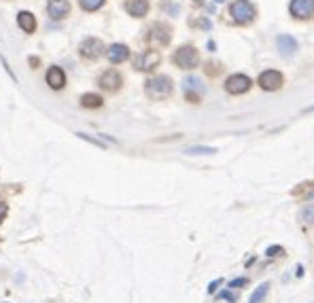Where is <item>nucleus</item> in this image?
<instances>
[{
	"label": "nucleus",
	"instance_id": "1",
	"mask_svg": "<svg viewBox=\"0 0 314 303\" xmlns=\"http://www.w3.org/2000/svg\"><path fill=\"white\" fill-rule=\"evenodd\" d=\"M172 79L166 77V75H157V77H151L144 81V93L149 95L151 100H166L172 95Z\"/></svg>",
	"mask_w": 314,
	"mask_h": 303
},
{
	"label": "nucleus",
	"instance_id": "2",
	"mask_svg": "<svg viewBox=\"0 0 314 303\" xmlns=\"http://www.w3.org/2000/svg\"><path fill=\"white\" fill-rule=\"evenodd\" d=\"M229 15H232V19L236 23H240V26H248V23L255 21L257 9L250 0H234V3L229 5Z\"/></svg>",
	"mask_w": 314,
	"mask_h": 303
},
{
	"label": "nucleus",
	"instance_id": "3",
	"mask_svg": "<svg viewBox=\"0 0 314 303\" xmlns=\"http://www.w3.org/2000/svg\"><path fill=\"white\" fill-rule=\"evenodd\" d=\"M172 62H174L178 68H183V70H193V68L200 64V55H198V51H196V47L183 45V47H178V49L174 51Z\"/></svg>",
	"mask_w": 314,
	"mask_h": 303
},
{
	"label": "nucleus",
	"instance_id": "4",
	"mask_svg": "<svg viewBox=\"0 0 314 303\" xmlns=\"http://www.w3.org/2000/svg\"><path fill=\"white\" fill-rule=\"evenodd\" d=\"M183 93H185V100L191 102V104H200L204 93H206V87H204V83L200 77H185L183 79Z\"/></svg>",
	"mask_w": 314,
	"mask_h": 303
},
{
	"label": "nucleus",
	"instance_id": "5",
	"mask_svg": "<svg viewBox=\"0 0 314 303\" xmlns=\"http://www.w3.org/2000/svg\"><path fill=\"white\" fill-rule=\"evenodd\" d=\"M160 62H162L160 51H142V53H138L134 57V62L132 64H134V68L140 70V72H151L153 68L160 66Z\"/></svg>",
	"mask_w": 314,
	"mask_h": 303
},
{
	"label": "nucleus",
	"instance_id": "6",
	"mask_svg": "<svg viewBox=\"0 0 314 303\" xmlns=\"http://www.w3.org/2000/svg\"><path fill=\"white\" fill-rule=\"evenodd\" d=\"M172 39V28L168 26V23H162V21H157L153 23V26L149 28V36H147V41L153 43V45H168Z\"/></svg>",
	"mask_w": 314,
	"mask_h": 303
},
{
	"label": "nucleus",
	"instance_id": "7",
	"mask_svg": "<svg viewBox=\"0 0 314 303\" xmlns=\"http://www.w3.org/2000/svg\"><path fill=\"white\" fill-rule=\"evenodd\" d=\"M104 51V43L100 39H96V36H87L85 41H81L79 45V53L81 57H85V59H98Z\"/></svg>",
	"mask_w": 314,
	"mask_h": 303
},
{
	"label": "nucleus",
	"instance_id": "8",
	"mask_svg": "<svg viewBox=\"0 0 314 303\" xmlns=\"http://www.w3.org/2000/svg\"><path fill=\"white\" fill-rule=\"evenodd\" d=\"M250 85H253V81L246 75H232L225 79V91L232 95H242L250 89Z\"/></svg>",
	"mask_w": 314,
	"mask_h": 303
},
{
	"label": "nucleus",
	"instance_id": "9",
	"mask_svg": "<svg viewBox=\"0 0 314 303\" xmlns=\"http://www.w3.org/2000/svg\"><path fill=\"white\" fill-rule=\"evenodd\" d=\"M98 85H100V87H102L104 91H108V93H115V91L121 89V85H123V77L119 75V72H117L115 68H108L106 72H102V75H100Z\"/></svg>",
	"mask_w": 314,
	"mask_h": 303
},
{
	"label": "nucleus",
	"instance_id": "10",
	"mask_svg": "<svg viewBox=\"0 0 314 303\" xmlns=\"http://www.w3.org/2000/svg\"><path fill=\"white\" fill-rule=\"evenodd\" d=\"M282 83H285V77L280 75L278 70H263L261 75H259V87L265 89V91H276V89H280L282 87Z\"/></svg>",
	"mask_w": 314,
	"mask_h": 303
},
{
	"label": "nucleus",
	"instance_id": "11",
	"mask_svg": "<svg viewBox=\"0 0 314 303\" xmlns=\"http://www.w3.org/2000/svg\"><path fill=\"white\" fill-rule=\"evenodd\" d=\"M289 13L295 19H312L314 17V0H291Z\"/></svg>",
	"mask_w": 314,
	"mask_h": 303
},
{
	"label": "nucleus",
	"instance_id": "12",
	"mask_svg": "<svg viewBox=\"0 0 314 303\" xmlns=\"http://www.w3.org/2000/svg\"><path fill=\"white\" fill-rule=\"evenodd\" d=\"M47 13H49L51 19L62 21L70 13V3L68 0H49V3H47Z\"/></svg>",
	"mask_w": 314,
	"mask_h": 303
},
{
	"label": "nucleus",
	"instance_id": "13",
	"mask_svg": "<svg viewBox=\"0 0 314 303\" xmlns=\"http://www.w3.org/2000/svg\"><path fill=\"white\" fill-rule=\"evenodd\" d=\"M45 81H47V85H49L51 89L59 91V89H64V85H66V75H64V70L59 66H51L49 70H47Z\"/></svg>",
	"mask_w": 314,
	"mask_h": 303
},
{
	"label": "nucleus",
	"instance_id": "14",
	"mask_svg": "<svg viewBox=\"0 0 314 303\" xmlns=\"http://www.w3.org/2000/svg\"><path fill=\"white\" fill-rule=\"evenodd\" d=\"M106 57H108V62H111V64H121V62H125V59L130 57L128 45H121V43L111 45L106 49Z\"/></svg>",
	"mask_w": 314,
	"mask_h": 303
},
{
	"label": "nucleus",
	"instance_id": "15",
	"mask_svg": "<svg viewBox=\"0 0 314 303\" xmlns=\"http://www.w3.org/2000/svg\"><path fill=\"white\" fill-rule=\"evenodd\" d=\"M276 45H278V49L285 57H291L295 51H297V41L293 39V36H289V34H280L278 39H276Z\"/></svg>",
	"mask_w": 314,
	"mask_h": 303
},
{
	"label": "nucleus",
	"instance_id": "16",
	"mask_svg": "<svg viewBox=\"0 0 314 303\" xmlns=\"http://www.w3.org/2000/svg\"><path fill=\"white\" fill-rule=\"evenodd\" d=\"M125 11L132 17H144L149 13V0H128Z\"/></svg>",
	"mask_w": 314,
	"mask_h": 303
},
{
	"label": "nucleus",
	"instance_id": "17",
	"mask_svg": "<svg viewBox=\"0 0 314 303\" xmlns=\"http://www.w3.org/2000/svg\"><path fill=\"white\" fill-rule=\"evenodd\" d=\"M17 23L19 28L26 32V34H32L36 30V19L32 13H28V11H21V13H17Z\"/></svg>",
	"mask_w": 314,
	"mask_h": 303
},
{
	"label": "nucleus",
	"instance_id": "18",
	"mask_svg": "<svg viewBox=\"0 0 314 303\" xmlns=\"http://www.w3.org/2000/svg\"><path fill=\"white\" fill-rule=\"evenodd\" d=\"M104 104V100H102V95H98V93H83L81 95V106L83 108H100Z\"/></svg>",
	"mask_w": 314,
	"mask_h": 303
},
{
	"label": "nucleus",
	"instance_id": "19",
	"mask_svg": "<svg viewBox=\"0 0 314 303\" xmlns=\"http://www.w3.org/2000/svg\"><path fill=\"white\" fill-rule=\"evenodd\" d=\"M270 282H261L255 290H253V295H250V299H248V303H263L265 301V297H268V293H270Z\"/></svg>",
	"mask_w": 314,
	"mask_h": 303
},
{
	"label": "nucleus",
	"instance_id": "20",
	"mask_svg": "<svg viewBox=\"0 0 314 303\" xmlns=\"http://www.w3.org/2000/svg\"><path fill=\"white\" fill-rule=\"evenodd\" d=\"M297 219H299L301 223H306V225H312V223H314V204H310V206H304V208L299 210Z\"/></svg>",
	"mask_w": 314,
	"mask_h": 303
},
{
	"label": "nucleus",
	"instance_id": "21",
	"mask_svg": "<svg viewBox=\"0 0 314 303\" xmlns=\"http://www.w3.org/2000/svg\"><path fill=\"white\" fill-rule=\"evenodd\" d=\"M106 0H79V5L83 11H87V13H93V11H98Z\"/></svg>",
	"mask_w": 314,
	"mask_h": 303
},
{
	"label": "nucleus",
	"instance_id": "22",
	"mask_svg": "<svg viewBox=\"0 0 314 303\" xmlns=\"http://www.w3.org/2000/svg\"><path fill=\"white\" fill-rule=\"evenodd\" d=\"M185 153L187 155H214L216 149H212V147H189Z\"/></svg>",
	"mask_w": 314,
	"mask_h": 303
},
{
	"label": "nucleus",
	"instance_id": "23",
	"mask_svg": "<svg viewBox=\"0 0 314 303\" xmlns=\"http://www.w3.org/2000/svg\"><path fill=\"white\" fill-rule=\"evenodd\" d=\"M77 136H79L81 140H85V142L93 144V147H100V149H104V142H102V140H98V138H93V136H89V134H83V131H79Z\"/></svg>",
	"mask_w": 314,
	"mask_h": 303
},
{
	"label": "nucleus",
	"instance_id": "24",
	"mask_svg": "<svg viewBox=\"0 0 314 303\" xmlns=\"http://www.w3.org/2000/svg\"><path fill=\"white\" fill-rule=\"evenodd\" d=\"M219 299H225V301H229V303H238V297L232 293V288H229V290H221V293H219Z\"/></svg>",
	"mask_w": 314,
	"mask_h": 303
},
{
	"label": "nucleus",
	"instance_id": "25",
	"mask_svg": "<svg viewBox=\"0 0 314 303\" xmlns=\"http://www.w3.org/2000/svg\"><path fill=\"white\" fill-rule=\"evenodd\" d=\"M265 254H268V257H282L285 248L282 246H270L268 250H265Z\"/></svg>",
	"mask_w": 314,
	"mask_h": 303
},
{
	"label": "nucleus",
	"instance_id": "26",
	"mask_svg": "<svg viewBox=\"0 0 314 303\" xmlns=\"http://www.w3.org/2000/svg\"><path fill=\"white\" fill-rule=\"evenodd\" d=\"M219 72H221V66H219V64H212V62L206 64V75H208V77H216Z\"/></svg>",
	"mask_w": 314,
	"mask_h": 303
},
{
	"label": "nucleus",
	"instance_id": "27",
	"mask_svg": "<svg viewBox=\"0 0 314 303\" xmlns=\"http://www.w3.org/2000/svg\"><path fill=\"white\" fill-rule=\"evenodd\" d=\"M248 284V278H234L232 282H229V288H240V286H246Z\"/></svg>",
	"mask_w": 314,
	"mask_h": 303
},
{
	"label": "nucleus",
	"instance_id": "28",
	"mask_svg": "<svg viewBox=\"0 0 314 303\" xmlns=\"http://www.w3.org/2000/svg\"><path fill=\"white\" fill-rule=\"evenodd\" d=\"M223 284V278H216V280H212L210 284H208V293L212 295V293H216V288H219Z\"/></svg>",
	"mask_w": 314,
	"mask_h": 303
},
{
	"label": "nucleus",
	"instance_id": "29",
	"mask_svg": "<svg viewBox=\"0 0 314 303\" xmlns=\"http://www.w3.org/2000/svg\"><path fill=\"white\" fill-rule=\"evenodd\" d=\"M7 214H9V206L7 201H0V223H3L7 219Z\"/></svg>",
	"mask_w": 314,
	"mask_h": 303
},
{
	"label": "nucleus",
	"instance_id": "30",
	"mask_svg": "<svg viewBox=\"0 0 314 303\" xmlns=\"http://www.w3.org/2000/svg\"><path fill=\"white\" fill-rule=\"evenodd\" d=\"M301 189H308V185H301L299 189H295V191H293V195H299V193H301ZM310 197H314V189H310V195H308L306 199H310Z\"/></svg>",
	"mask_w": 314,
	"mask_h": 303
},
{
	"label": "nucleus",
	"instance_id": "31",
	"mask_svg": "<svg viewBox=\"0 0 314 303\" xmlns=\"http://www.w3.org/2000/svg\"><path fill=\"white\" fill-rule=\"evenodd\" d=\"M28 64H30L32 68H36V66H41V59H39V57H34V55H32V57L28 59Z\"/></svg>",
	"mask_w": 314,
	"mask_h": 303
},
{
	"label": "nucleus",
	"instance_id": "32",
	"mask_svg": "<svg viewBox=\"0 0 314 303\" xmlns=\"http://www.w3.org/2000/svg\"><path fill=\"white\" fill-rule=\"evenodd\" d=\"M301 274H304V267H301V265H297V267H295V276H301Z\"/></svg>",
	"mask_w": 314,
	"mask_h": 303
},
{
	"label": "nucleus",
	"instance_id": "33",
	"mask_svg": "<svg viewBox=\"0 0 314 303\" xmlns=\"http://www.w3.org/2000/svg\"><path fill=\"white\" fill-rule=\"evenodd\" d=\"M5 303H9V301H5Z\"/></svg>",
	"mask_w": 314,
	"mask_h": 303
}]
</instances>
